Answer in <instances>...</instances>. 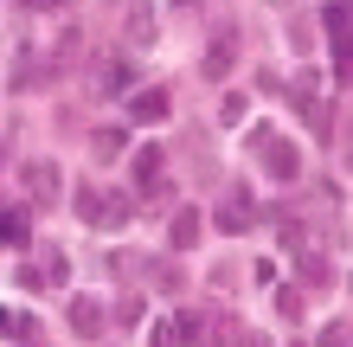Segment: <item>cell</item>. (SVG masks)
Instances as JSON below:
<instances>
[{
    "mask_svg": "<svg viewBox=\"0 0 353 347\" xmlns=\"http://www.w3.org/2000/svg\"><path fill=\"white\" fill-rule=\"evenodd\" d=\"M13 283H26V290H58V283H65V251H58V244H32V257L19 264Z\"/></svg>",
    "mask_w": 353,
    "mask_h": 347,
    "instance_id": "6da1fadb",
    "label": "cell"
},
{
    "mask_svg": "<svg viewBox=\"0 0 353 347\" xmlns=\"http://www.w3.org/2000/svg\"><path fill=\"white\" fill-rule=\"evenodd\" d=\"M161 168H168V155H161L154 141H141L135 161H129V174H135V193H141V199H168V174H161Z\"/></svg>",
    "mask_w": 353,
    "mask_h": 347,
    "instance_id": "7a4b0ae2",
    "label": "cell"
},
{
    "mask_svg": "<svg viewBox=\"0 0 353 347\" xmlns=\"http://www.w3.org/2000/svg\"><path fill=\"white\" fill-rule=\"evenodd\" d=\"M232 71H238V26H219L212 46H205V58H199V77L205 84H225Z\"/></svg>",
    "mask_w": 353,
    "mask_h": 347,
    "instance_id": "3957f363",
    "label": "cell"
},
{
    "mask_svg": "<svg viewBox=\"0 0 353 347\" xmlns=\"http://www.w3.org/2000/svg\"><path fill=\"white\" fill-rule=\"evenodd\" d=\"M321 26H327L334 58H341V65H353V0H327V7H321Z\"/></svg>",
    "mask_w": 353,
    "mask_h": 347,
    "instance_id": "277c9868",
    "label": "cell"
},
{
    "mask_svg": "<svg viewBox=\"0 0 353 347\" xmlns=\"http://www.w3.org/2000/svg\"><path fill=\"white\" fill-rule=\"evenodd\" d=\"M19 180H26V199L32 206H58V161H26V168H19Z\"/></svg>",
    "mask_w": 353,
    "mask_h": 347,
    "instance_id": "5b68a950",
    "label": "cell"
},
{
    "mask_svg": "<svg viewBox=\"0 0 353 347\" xmlns=\"http://www.w3.org/2000/svg\"><path fill=\"white\" fill-rule=\"evenodd\" d=\"M257 155L270 161V174H276V180H302V148H296V141L263 135V141H257Z\"/></svg>",
    "mask_w": 353,
    "mask_h": 347,
    "instance_id": "8992f818",
    "label": "cell"
},
{
    "mask_svg": "<svg viewBox=\"0 0 353 347\" xmlns=\"http://www.w3.org/2000/svg\"><path fill=\"white\" fill-rule=\"evenodd\" d=\"M65 321H71V335H77V341H103V302H97V296H71Z\"/></svg>",
    "mask_w": 353,
    "mask_h": 347,
    "instance_id": "52a82bcc",
    "label": "cell"
},
{
    "mask_svg": "<svg viewBox=\"0 0 353 347\" xmlns=\"http://www.w3.org/2000/svg\"><path fill=\"white\" fill-rule=\"evenodd\" d=\"M46 77H52V58L26 46V52L13 58V77H7V90H39V84H46Z\"/></svg>",
    "mask_w": 353,
    "mask_h": 347,
    "instance_id": "ba28073f",
    "label": "cell"
},
{
    "mask_svg": "<svg viewBox=\"0 0 353 347\" xmlns=\"http://www.w3.org/2000/svg\"><path fill=\"white\" fill-rule=\"evenodd\" d=\"M168 110H174V97L161 90V84H154V90H135V97H129V122H168Z\"/></svg>",
    "mask_w": 353,
    "mask_h": 347,
    "instance_id": "9c48e42d",
    "label": "cell"
},
{
    "mask_svg": "<svg viewBox=\"0 0 353 347\" xmlns=\"http://www.w3.org/2000/svg\"><path fill=\"white\" fill-rule=\"evenodd\" d=\"M199 238H205V219H199L193 206H174V226H168V244H174V251H193Z\"/></svg>",
    "mask_w": 353,
    "mask_h": 347,
    "instance_id": "30bf717a",
    "label": "cell"
},
{
    "mask_svg": "<svg viewBox=\"0 0 353 347\" xmlns=\"http://www.w3.org/2000/svg\"><path fill=\"white\" fill-rule=\"evenodd\" d=\"M251 212H257V206H251V193L238 187V193H232V199H225V206H219V232L244 238V232H251Z\"/></svg>",
    "mask_w": 353,
    "mask_h": 347,
    "instance_id": "8fae6325",
    "label": "cell"
},
{
    "mask_svg": "<svg viewBox=\"0 0 353 347\" xmlns=\"http://www.w3.org/2000/svg\"><path fill=\"white\" fill-rule=\"evenodd\" d=\"M129 46H135V52H148V46H154V13H148V7H135V13H129Z\"/></svg>",
    "mask_w": 353,
    "mask_h": 347,
    "instance_id": "7c38bea8",
    "label": "cell"
},
{
    "mask_svg": "<svg viewBox=\"0 0 353 347\" xmlns=\"http://www.w3.org/2000/svg\"><path fill=\"white\" fill-rule=\"evenodd\" d=\"M129 84H135V65H103V77H97V90H103V97H122Z\"/></svg>",
    "mask_w": 353,
    "mask_h": 347,
    "instance_id": "4fadbf2b",
    "label": "cell"
},
{
    "mask_svg": "<svg viewBox=\"0 0 353 347\" xmlns=\"http://www.w3.org/2000/svg\"><path fill=\"white\" fill-rule=\"evenodd\" d=\"M122 141H129L122 129H97V135H90V148H97L103 161H116V155H122Z\"/></svg>",
    "mask_w": 353,
    "mask_h": 347,
    "instance_id": "5bb4252c",
    "label": "cell"
},
{
    "mask_svg": "<svg viewBox=\"0 0 353 347\" xmlns=\"http://www.w3.org/2000/svg\"><path fill=\"white\" fill-rule=\"evenodd\" d=\"M39 328V321H26V315H13V309H0V335H7V341H26Z\"/></svg>",
    "mask_w": 353,
    "mask_h": 347,
    "instance_id": "9a60e30c",
    "label": "cell"
},
{
    "mask_svg": "<svg viewBox=\"0 0 353 347\" xmlns=\"http://www.w3.org/2000/svg\"><path fill=\"white\" fill-rule=\"evenodd\" d=\"M77 219H84V226H97V219H103V193H97V187L77 193Z\"/></svg>",
    "mask_w": 353,
    "mask_h": 347,
    "instance_id": "2e32d148",
    "label": "cell"
},
{
    "mask_svg": "<svg viewBox=\"0 0 353 347\" xmlns=\"http://www.w3.org/2000/svg\"><path fill=\"white\" fill-rule=\"evenodd\" d=\"M97 226H129V199L110 193V199H103V219H97Z\"/></svg>",
    "mask_w": 353,
    "mask_h": 347,
    "instance_id": "e0dca14e",
    "label": "cell"
},
{
    "mask_svg": "<svg viewBox=\"0 0 353 347\" xmlns=\"http://www.w3.org/2000/svg\"><path fill=\"white\" fill-rule=\"evenodd\" d=\"M276 309H283L289 321H302V290H276Z\"/></svg>",
    "mask_w": 353,
    "mask_h": 347,
    "instance_id": "ac0fdd59",
    "label": "cell"
},
{
    "mask_svg": "<svg viewBox=\"0 0 353 347\" xmlns=\"http://www.w3.org/2000/svg\"><path fill=\"white\" fill-rule=\"evenodd\" d=\"M225 341H232V347H270V341H263L257 328H244V321H238V328H232V335H225Z\"/></svg>",
    "mask_w": 353,
    "mask_h": 347,
    "instance_id": "d6986e66",
    "label": "cell"
},
{
    "mask_svg": "<svg viewBox=\"0 0 353 347\" xmlns=\"http://www.w3.org/2000/svg\"><path fill=\"white\" fill-rule=\"evenodd\" d=\"M116 315H122V321H129V328H135V321L148 315V302H141V296H122V309H116Z\"/></svg>",
    "mask_w": 353,
    "mask_h": 347,
    "instance_id": "ffe728a7",
    "label": "cell"
},
{
    "mask_svg": "<svg viewBox=\"0 0 353 347\" xmlns=\"http://www.w3.org/2000/svg\"><path fill=\"white\" fill-rule=\"evenodd\" d=\"M65 0H19V13H58Z\"/></svg>",
    "mask_w": 353,
    "mask_h": 347,
    "instance_id": "44dd1931",
    "label": "cell"
},
{
    "mask_svg": "<svg viewBox=\"0 0 353 347\" xmlns=\"http://www.w3.org/2000/svg\"><path fill=\"white\" fill-rule=\"evenodd\" d=\"M321 347H353V341H347V328H327V335H321Z\"/></svg>",
    "mask_w": 353,
    "mask_h": 347,
    "instance_id": "7402d4cb",
    "label": "cell"
},
{
    "mask_svg": "<svg viewBox=\"0 0 353 347\" xmlns=\"http://www.w3.org/2000/svg\"><path fill=\"white\" fill-rule=\"evenodd\" d=\"M174 7H199V0H174Z\"/></svg>",
    "mask_w": 353,
    "mask_h": 347,
    "instance_id": "603a6c76",
    "label": "cell"
},
{
    "mask_svg": "<svg viewBox=\"0 0 353 347\" xmlns=\"http://www.w3.org/2000/svg\"><path fill=\"white\" fill-rule=\"evenodd\" d=\"M270 7H283V0H270Z\"/></svg>",
    "mask_w": 353,
    "mask_h": 347,
    "instance_id": "cb8c5ba5",
    "label": "cell"
},
{
    "mask_svg": "<svg viewBox=\"0 0 353 347\" xmlns=\"http://www.w3.org/2000/svg\"><path fill=\"white\" fill-rule=\"evenodd\" d=\"M347 77H353V65H347Z\"/></svg>",
    "mask_w": 353,
    "mask_h": 347,
    "instance_id": "d4e9b609",
    "label": "cell"
}]
</instances>
